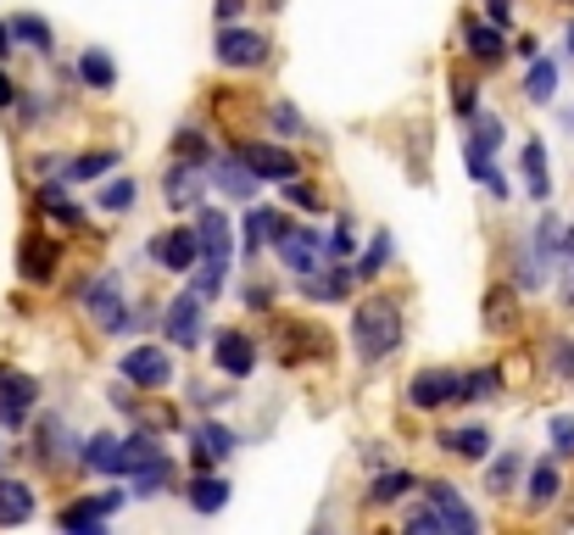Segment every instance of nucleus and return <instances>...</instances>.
Segmentation results:
<instances>
[{
  "instance_id": "f257e3e1",
  "label": "nucleus",
  "mask_w": 574,
  "mask_h": 535,
  "mask_svg": "<svg viewBox=\"0 0 574 535\" xmlns=\"http://www.w3.org/2000/svg\"><path fill=\"white\" fill-rule=\"evenodd\" d=\"M352 346H357L363 363H385L402 346V307L390 296H368L352 313Z\"/></svg>"
},
{
  "instance_id": "f03ea898",
  "label": "nucleus",
  "mask_w": 574,
  "mask_h": 535,
  "mask_svg": "<svg viewBox=\"0 0 574 535\" xmlns=\"http://www.w3.org/2000/svg\"><path fill=\"white\" fill-rule=\"evenodd\" d=\"M196 246H201V262H207V268L229 274V262H235V224H229L218 207H201V212H196Z\"/></svg>"
},
{
  "instance_id": "7ed1b4c3",
  "label": "nucleus",
  "mask_w": 574,
  "mask_h": 535,
  "mask_svg": "<svg viewBox=\"0 0 574 535\" xmlns=\"http://www.w3.org/2000/svg\"><path fill=\"white\" fill-rule=\"evenodd\" d=\"M118 374H123L129 385H140V390H168V385H174V357H168L162 346H129V351L118 357Z\"/></svg>"
},
{
  "instance_id": "20e7f679",
  "label": "nucleus",
  "mask_w": 574,
  "mask_h": 535,
  "mask_svg": "<svg viewBox=\"0 0 574 535\" xmlns=\"http://www.w3.org/2000/svg\"><path fill=\"white\" fill-rule=\"evenodd\" d=\"M457 390H463V374H452V368H418L407 379V407H418V413L457 407Z\"/></svg>"
},
{
  "instance_id": "39448f33",
  "label": "nucleus",
  "mask_w": 574,
  "mask_h": 535,
  "mask_svg": "<svg viewBox=\"0 0 574 535\" xmlns=\"http://www.w3.org/2000/svg\"><path fill=\"white\" fill-rule=\"evenodd\" d=\"M274 246H279V257H285V268H290L296 279H307V274L324 268V235H318L313 224H290Z\"/></svg>"
},
{
  "instance_id": "423d86ee",
  "label": "nucleus",
  "mask_w": 574,
  "mask_h": 535,
  "mask_svg": "<svg viewBox=\"0 0 574 535\" xmlns=\"http://www.w3.org/2000/svg\"><path fill=\"white\" fill-rule=\"evenodd\" d=\"M212 57H218L224 68H257V62L268 57V34H257V29H235V23H224V29L212 34Z\"/></svg>"
},
{
  "instance_id": "0eeeda50",
  "label": "nucleus",
  "mask_w": 574,
  "mask_h": 535,
  "mask_svg": "<svg viewBox=\"0 0 574 535\" xmlns=\"http://www.w3.org/2000/svg\"><path fill=\"white\" fill-rule=\"evenodd\" d=\"M235 151H240V162H246L257 179L285 185V179H296V174H301V157H296V151H285V146H268V140H240Z\"/></svg>"
},
{
  "instance_id": "6e6552de",
  "label": "nucleus",
  "mask_w": 574,
  "mask_h": 535,
  "mask_svg": "<svg viewBox=\"0 0 574 535\" xmlns=\"http://www.w3.org/2000/svg\"><path fill=\"white\" fill-rule=\"evenodd\" d=\"M201 296L196 290H185V296H174L168 301V313H162V340L168 346H179V351H190V346H201Z\"/></svg>"
},
{
  "instance_id": "1a4fd4ad",
  "label": "nucleus",
  "mask_w": 574,
  "mask_h": 535,
  "mask_svg": "<svg viewBox=\"0 0 574 535\" xmlns=\"http://www.w3.org/2000/svg\"><path fill=\"white\" fill-rule=\"evenodd\" d=\"M212 363L229 379H246V374H257V340L246 329H212Z\"/></svg>"
},
{
  "instance_id": "9d476101",
  "label": "nucleus",
  "mask_w": 574,
  "mask_h": 535,
  "mask_svg": "<svg viewBox=\"0 0 574 535\" xmlns=\"http://www.w3.org/2000/svg\"><path fill=\"white\" fill-rule=\"evenodd\" d=\"M207 174H212L207 185H218L224 196H235V201H257V185H263V179L240 162V151H212Z\"/></svg>"
},
{
  "instance_id": "9b49d317",
  "label": "nucleus",
  "mask_w": 574,
  "mask_h": 535,
  "mask_svg": "<svg viewBox=\"0 0 574 535\" xmlns=\"http://www.w3.org/2000/svg\"><path fill=\"white\" fill-rule=\"evenodd\" d=\"M151 262H157L162 274H190V268L201 262L196 229H162V235L151 240Z\"/></svg>"
},
{
  "instance_id": "f8f14e48",
  "label": "nucleus",
  "mask_w": 574,
  "mask_h": 535,
  "mask_svg": "<svg viewBox=\"0 0 574 535\" xmlns=\"http://www.w3.org/2000/svg\"><path fill=\"white\" fill-rule=\"evenodd\" d=\"M34 402H40V379L34 374H7V379H0V424H7V429H23Z\"/></svg>"
},
{
  "instance_id": "ddd939ff",
  "label": "nucleus",
  "mask_w": 574,
  "mask_h": 535,
  "mask_svg": "<svg viewBox=\"0 0 574 535\" xmlns=\"http://www.w3.org/2000/svg\"><path fill=\"white\" fill-rule=\"evenodd\" d=\"M201 174H207L201 162L174 157L168 174H162V201H168V207H201V196H207V179H201Z\"/></svg>"
},
{
  "instance_id": "4468645a",
  "label": "nucleus",
  "mask_w": 574,
  "mask_h": 535,
  "mask_svg": "<svg viewBox=\"0 0 574 535\" xmlns=\"http://www.w3.org/2000/svg\"><path fill=\"white\" fill-rule=\"evenodd\" d=\"M123 507V491H107V496H85V502H68L62 513H57V524L62 529H79V535H96L112 513Z\"/></svg>"
},
{
  "instance_id": "2eb2a0df",
  "label": "nucleus",
  "mask_w": 574,
  "mask_h": 535,
  "mask_svg": "<svg viewBox=\"0 0 574 535\" xmlns=\"http://www.w3.org/2000/svg\"><path fill=\"white\" fill-rule=\"evenodd\" d=\"M424 502H435V507H441V518H446V529H452V535L479 529V513L463 502V491H457L452 479H429V485H424Z\"/></svg>"
},
{
  "instance_id": "dca6fc26",
  "label": "nucleus",
  "mask_w": 574,
  "mask_h": 535,
  "mask_svg": "<svg viewBox=\"0 0 574 535\" xmlns=\"http://www.w3.org/2000/svg\"><path fill=\"white\" fill-rule=\"evenodd\" d=\"M57 262H62V251H57V240H46V235H29L23 251H18V274H23L29 285H51V279H57Z\"/></svg>"
},
{
  "instance_id": "f3484780",
  "label": "nucleus",
  "mask_w": 574,
  "mask_h": 535,
  "mask_svg": "<svg viewBox=\"0 0 574 535\" xmlns=\"http://www.w3.org/2000/svg\"><path fill=\"white\" fill-rule=\"evenodd\" d=\"M285 229H290V218H285V212H274V207H251V212L240 218V235H246V257L257 262V251H263V246H274V240H279Z\"/></svg>"
},
{
  "instance_id": "a211bd4d",
  "label": "nucleus",
  "mask_w": 574,
  "mask_h": 535,
  "mask_svg": "<svg viewBox=\"0 0 574 535\" xmlns=\"http://www.w3.org/2000/svg\"><path fill=\"white\" fill-rule=\"evenodd\" d=\"M329 274H307L301 279V296L307 301H346L352 290H357V268H346V262H324Z\"/></svg>"
},
{
  "instance_id": "6ab92c4d",
  "label": "nucleus",
  "mask_w": 574,
  "mask_h": 535,
  "mask_svg": "<svg viewBox=\"0 0 574 535\" xmlns=\"http://www.w3.org/2000/svg\"><path fill=\"white\" fill-rule=\"evenodd\" d=\"M463 51H468L479 68H496V62H502L513 46L496 34V23H479V18H468V23H463Z\"/></svg>"
},
{
  "instance_id": "aec40b11",
  "label": "nucleus",
  "mask_w": 574,
  "mask_h": 535,
  "mask_svg": "<svg viewBox=\"0 0 574 535\" xmlns=\"http://www.w3.org/2000/svg\"><path fill=\"white\" fill-rule=\"evenodd\" d=\"M229 452H235V429L229 424H196V435H190V463L196 468H212Z\"/></svg>"
},
{
  "instance_id": "412c9836",
  "label": "nucleus",
  "mask_w": 574,
  "mask_h": 535,
  "mask_svg": "<svg viewBox=\"0 0 574 535\" xmlns=\"http://www.w3.org/2000/svg\"><path fill=\"white\" fill-rule=\"evenodd\" d=\"M435 446H441V452H452V457H463V463H479V457L491 452V429H485V424L441 429V435H435Z\"/></svg>"
},
{
  "instance_id": "4be33fe9",
  "label": "nucleus",
  "mask_w": 574,
  "mask_h": 535,
  "mask_svg": "<svg viewBox=\"0 0 574 535\" xmlns=\"http://www.w3.org/2000/svg\"><path fill=\"white\" fill-rule=\"evenodd\" d=\"M518 174H524L530 201H546V196H552V168H546V146H541V140H524V151H518Z\"/></svg>"
},
{
  "instance_id": "5701e85b",
  "label": "nucleus",
  "mask_w": 574,
  "mask_h": 535,
  "mask_svg": "<svg viewBox=\"0 0 574 535\" xmlns=\"http://www.w3.org/2000/svg\"><path fill=\"white\" fill-rule=\"evenodd\" d=\"M174 479H179V468H174V457H168V452H157L146 468H135V474H129L135 496H162V491H174Z\"/></svg>"
},
{
  "instance_id": "b1692460",
  "label": "nucleus",
  "mask_w": 574,
  "mask_h": 535,
  "mask_svg": "<svg viewBox=\"0 0 574 535\" xmlns=\"http://www.w3.org/2000/svg\"><path fill=\"white\" fill-rule=\"evenodd\" d=\"M34 201H40V207H46L57 224H68V229H79V224H85V207H79V201H68L62 179H46V185L34 190Z\"/></svg>"
},
{
  "instance_id": "393cba45",
  "label": "nucleus",
  "mask_w": 574,
  "mask_h": 535,
  "mask_svg": "<svg viewBox=\"0 0 574 535\" xmlns=\"http://www.w3.org/2000/svg\"><path fill=\"white\" fill-rule=\"evenodd\" d=\"M118 457H123V440H118V435H90V440L79 446V463H85L90 474H118Z\"/></svg>"
},
{
  "instance_id": "a878e982",
  "label": "nucleus",
  "mask_w": 574,
  "mask_h": 535,
  "mask_svg": "<svg viewBox=\"0 0 574 535\" xmlns=\"http://www.w3.org/2000/svg\"><path fill=\"white\" fill-rule=\"evenodd\" d=\"M112 168H118V151H85V157L62 162V185H90V179H101Z\"/></svg>"
},
{
  "instance_id": "bb28decb",
  "label": "nucleus",
  "mask_w": 574,
  "mask_h": 535,
  "mask_svg": "<svg viewBox=\"0 0 574 535\" xmlns=\"http://www.w3.org/2000/svg\"><path fill=\"white\" fill-rule=\"evenodd\" d=\"M34 518V491L23 479H0V524H23Z\"/></svg>"
},
{
  "instance_id": "cd10ccee",
  "label": "nucleus",
  "mask_w": 574,
  "mask_h": 535,
  "mask_svg": "<svg viewBox=\"0 0 574 535\" xmlns=\"http://www.w3.org/2000/svg\"><path fill=\"white\" fill-rule=\"evenodd\" d=\"M7 29H12V40L34 46L40 57H51V51H57V34H51V23H46V18H34V12H18Z\"/></svg>"
},
{
  "instance_id": "c85d7f7f",
  "label": "nucleus",
  "mask_w": 574,
  "mask_h": 535,
  "mask_svg": "<svg viewBox=\"0 0 574 535\" xmlns=\"http://www.w3.org/2000/svg\"><path fill=\"white\" fill-rule=\"evenodd\" d=\"M40 457H46V463L79 457V440L68 435V424H62V418H46V424H40Z\"/></svg>"
},
{
  "instance_id": "c756f323",
  "label": "nucleus",
  "mask_w": 574,
  "mask_h": 535,
  "mask_svg": "<svg viewBox=\"0 0 574 535\" xmlns=\"http://www.w3.org/2000/svg\"><path fill=\"white\" fill-rule=\"evenodd\" d=\"M190 507L196 513H218L224 502H229V479H218V474H201V479H190Z\"/></svg>"
},
{
  "instance_id": "7c9ffc66",
  "label": "nucleus",
  "mask_w": 574,
  "mask_h": 535,
  "mask_svg": "<svg viewBox=\"0 0 574 535\" xmlns=\"http://www.w3.org/2000/svg\"><path fill=\"white\" fill-rule=\"evenodd\" d=\"M524 96H530L535 107H546V101L557 96V62H535V57H530V73H524Z\"/></svg>"
},
{
  "instance_id": "2f4dec72",
  "label": "nucleus",
  "mask_w": 574,
  "mask_h": 535,
  "mask_svg": "<svg viewBox=\"0 0 574 535\" xmlns=\"http://www.w3.org/2000/svg\"><path fill=\"white\" fill-rule=\"evenodd\" d=\"M557 491H563L557 463H535V468H530V507H552V502H557Z\"/></svg>"
},
{
  "instance_id": "473e14b6",
  "label": "nucleus",
  "mask_w": 574,
  "mask_h": 535,
  "mask_svg": "<svg viewBox=\"0 0 574 535\" xmlns=\"http://www.w3.org/2000/svg\"><path fill=\"white\" fill-rule=\"evenodd\" d=\"M79 79H85L90 90H112V85H118V68H112L107 51H85V57H79Z\"/></svg>"
},
{
  "instance_id": "72a5a7b5",
  "label": "nucleus",
  "mask_w": 574,
  "mask_h": 535,
  "mask_svg": "<svg viewBox=\"0 0 574 535\" xmlns=\"http://www.w3.org/2000/svg\"><path fill=\"white\" fill-rule=\"evenodd\" d=\"M518 474H524V452H502V457H496V463L485 468V491H496V496H507Z\"/></svg>"
},
{
  "instance_id": "f704fd0d",
  "label": "nucleus",
  "mask_w": 574,
  "mask_h": 535,
  "mask_svg": "<svg viewBox=\"0 0 574 535\" xmlns=\"http://www.w3.org/2000/svg\"><path fill=\"white\" fill-rule=\"evenodd\" d=\"M413 485H418V479H413L407 468H390V474H379V479L368 485V502H374V507H385V502H402Z\"/></svg>"
},
{
  "instance_id": "c9c22d12",
  "label": "nucleus",
  "mask_w": 574,
  "mask_h": 535,
  "mask_svg": "<svg viewBox=\"0 0 574 535\" xmlns=\"http://www.w3.org/2000/svg\"><path fill=\"white\" fill-rule=\"evenodd\" d=\"M174 157H185V162H201V168H207V162H212V140H207L196 123H185V129L174 135Z\"/></svg>"
},
{
  "instance_id": "e433bc0d",
  "label": "nucleus",
  "mask_w": 574,
  "mask_h": 535,
  "mask_svg": "<svg viewBox=\"0 0 574 535\" xmlns=\"http://www.w3.org/2000/svg\"><path fill=\"white\" fill-rule=\"evenodd\" d=\"M390 251H396V246H390V229H385V235H374V240H368V251L357 257V285H363V279H379V274H385V262H390Z\"/></svg>"
},
{
  "instance_id": "4c0bfd02",
  "label": "nucleus",
  "mask_w": 574,
  "mask_h": 535,
  "mask_svg": "<svg viewBox=\"0 0 574 535\" xmlns=\"http://www.w3.org/2000/svg\"><path fill=\"white\" fill-rule=\"evenodd\" d=\"M491 396H496V368H474V374H463L457 407H474V402H491Z\"/></svg>"
},
{
  "instance_id": "58836bf2",
  "label": "nucleus",
  "mask_w": 574,
  "mask_h": 535,
  "mask_svg": "<svg viewBox=\"0 0 574 535\" xmlns=\"http://www.w3.org/2000/svg\"><path fill=\"white\" fill-rule=\"evenodd\" d=\"M268 123H274L279 140H301V135H307V118H301L290 101H274V107H268Z\"/></svg>"
},
{
  "instance_id": "ea45409f",
  "label": "nucleus",
  "mask_w": 574,
  "mask_h": 535,
  "mask_svg": "<svg viewBox=\"0 0 574 535\" xmlns=\"http://www.w3.org/2000/svg\"><path fill=\"white\" fill-rule=\"evenodd\" d=\"M468 174H474V185H485L491 196H507V179L496 174V162H491V151H474V146H468Z\"/></svg>"
},
{
  "instance_id": "a19ab883",
  "label": "nucleus",
  "mask_w": 574,
  "mask_h": 535,
  "mask_svg": "<svg viewBox=\"0 0 574 535\" xmlns=\"http://www.w3.org/2000/svg\"><path fill=\"white\" fill-rule=\"evenodd\" d=\"M468 129H474V140H468L474 151H496V146H502V123H496V112L479 107V112L468 118Z\"/></svg>"
},
{
  "instance_id": "79ce46f5",
  "label": "nucleus",
  "mask_w": 574,
  "mask_h": 535,
  "mask_svg": "<svg viewBox=\"0 0 574 535\" xmlns=\"http://www.w3.org/2000/svg\"><path fill=\"white\" fill-rule=\"evenodd\" d=\"M135 201H140V185H135V179H112V185L101 190V207H107V212H129Z\"/></svg>"
},
{
  "instance_id": "37998d69",
  "label": "nucleus",
  "mask_w": 574,
  "mask_h": 535,
  "mask_svg": "<svg viewBox=\"0 0 574 535\" xmlns=\"http://www.w3.org/2000/svg\"><path fill=\"white\" fill-rule=\"evenodd\" d=\"M507 324H513V290H491V296H485V329L502 335Z\"/></svg>"
},
{
  "instance_id": "c03bdc74",
  "label": "nucleus",
  "mask_w": 574,
  "mask_h": 535,
  "mask_svg": "<svg viewBox=\"0 0 574 535\" xmlns=\"http://www.w3.org/2000/svg\"><path fill=\"white\" fill-rule=\"evenodd\" d=\"M413 535H446V518H441V507L435 502H424V507H413L407 518H402Z\"/></svg>"
},
{
  "instance_id": "a18cd8bd",
  "label": "nucleus",
  "mask_w": 574,
  "mask_h": 535,
  "mask_svg": "<svg viewBox=\"0 0 574 535\" xmlns=\"http://www.w3.org/2000/svg\"><path fill=\"white\" fill-rule=\"evenodd\" d=\"M352 251H357V235H352V224L340 218V224H335V235L324 240V257H335V262H346Z\"/></svg>"
},
{
  "instance_id": "49530a36",
  "label": "nucleus",
  "mask_w": 574,
  "mask_h": 535,
  "mask_svg": "<svg viewBox=\"0 0 574 535\" xmlns=\"http://www.w3.org/2000/svg\"><path fill=\"white\" fill-rule=\"evenodd\" d=\"M546 435H552V452H557V457H574V418H568V413H557V418L546 424Z\"/></svg>"
},
{
  "instance_id": "de8ad7c7",
  "label": "nucleus",
  "mask_w": 574,
  "mask_h": 535,
  "mask_svg": "<svg viewBox=\"0 0 574 535\" xmlns=\"http://www.w3.org/2000/svg\"><path fill=\"white\" fill-rule=\"evenodd\" d=\"M285 201H290V207H307V212H318V207H324V201H318V190H313V185H301V174H296V179H285Z\"/></svg>"
},
{
  "instance_id": "09e8293b",
  "label": "nucleus",
  "mask_w": 574,
  "mask_h": 535,
  "mask_svg": "<svg viewBox=\"0 0 574 535\" xmlns=\"http://www.w3.org/2000/svg\"><path fill=\"white\" fill-rule=\"evenodd\" d=\"M546 351H552V368H557L563 379H574V340H568V335H557Z\"/></svg>"
},
{
  "instance_id": "8fccbe9b",
  "label": "nucleus",
  "mask_w": 574,
  "mask_h": 535,
  "mask_svg": "<svg viewBox=\"0 0 574 535\" xmlns=\"http://www.w3.org/2000/svg\"><path fill=\"white\" fill-rule=\"evenodd\" d=\"M452 107H457L463 118H474V112H479V101H474V85H463V79H457V85H452Z\"/></svg>"
},
{
  "instance_id": "3c124183",
  "label": "nucleus",
  "mask_w": 574,
  "mask_h": 535,
  "mask_svg": "<svg viewBox=\"0 0 574 535\" xmlns=\"http://www.w3.org/2000/svg\"><path fill=\"white\" fill-rule=\"evenodd\" d=\"M246 12V0H218V23H235Z\"/></svg>"
},
{
  "instance_id": "603ef678",
  "label": "nucleus",
  "mask_w": 574,
  "mask_h": 535,
  "mask_svg": "<svg viewBox=\"0 0 574 535\" xmlns=\"http://www.w3.org/2000/svg\"><path fill=\"white\" fill-rule=\"evenodd\" d=\"M7 107H18V85H12L7 73H0V112H7Z\"/></svg>"
},
{
  "instance_id": "864d4df0",
  "label": "nucleus",
  "mask_w": 574,
  "mask_h": 535,
  "mask_svg": "<svg viewBox=\"0 0 574 535\" xmlns=\"http://www.w3.org/2000/svg\"><path fill=\"white\" fill-rule=\"evenodd\" d=\"M513 51H518V57H524V62H530V57H535V51H541V40H535V34H524V40H513Z\"/></svg>"
},
{
  "instance_id": "5fc2aeb1",
  "label": "nucleus",
  "mask_w": 574,
  "mask_h": 535,
  "mask_svg": "<svg viewBox=\"0 0 574 535\" xmlns=\"http://www.w3.org/2000/svg\"><path fill=\"white\" fill-rule=\"evenodd\" d=\"M246 301H251V307H274V296H268L263 285H246Z\"/></svg>"
},
{
  "instance_id": "6e6d98bb",
  "label": "nucleus",
  "mask_w": 574,
  "mask_h": 535,
  "mask_svg": "<svg viewBox=\"0 0 574 535\" xmlns=\"http://www.w3.org/2000/svg\"><path fill=\"white\" fill-rule=\"evenodd\" d=\"M563 57L574 62V18H568V29H563Z\"/></svg>"
},
{
  "instance_id": "4d7b16f0",
  "label": "nucleus",
  "mask_w": 574,
  "mask_h": 535,
  "mask_svg": "<svg viewBox=\"0 0 574 535\" xmlns=\"http://www.w3.org/2000/svg\"><path fill=\"white\" fill-rule=\"evenodd\" d=\"M0 57H12V29L0 23Z\"/></svg>"
},
{
  "instance_id": "13d9d810",
  "label": "nucleus",
  "mask_w": 574,
  "mask_h": 535,
  "mask_svg": "<svg viewBox=\"0 0 574 535\" xmlns=\"http://www.w3.org/2000/svg\"><path fill=\"white\" fill-rule=\"evenodd\" d=\"M563 129H568V135H574V107H568V112H563Z\"/></svg>"
},
{
  "instance_id": "bf43d9fd",
  "label": "nucleus",
  "mask_w": 574,
  "mask_h": 535,
  "mask_svg": "<svg viewBox=\"0 0 574 535\" xmlns=\"http://www.w3.org/2000/svg\"><path fill=\"white\" fill-rule=\"evenodd\" d=\"M7 374H12V368H7V363H0V379H7Z\"/></svg>"
}]
</instances>
